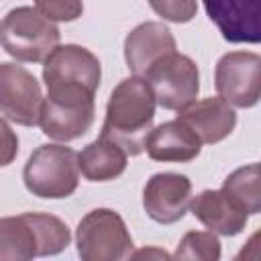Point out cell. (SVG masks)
<instances>
[{"instance_id":"6da1fadb","label":"cell","mask_w":261,"mask_h":261,"mask_svg":"<svg viewBox=\"0 0 261 261\" xmlns=\"http://www.w3.org/2000/svg\"><path fill=\"white\" fill-rule=\"evenodd\" d=\"M155 106V96L143 77H124L108 98L100 137L120 145L126 155H139L153 128Z\"/></svg>"},{"instance_id":"7a4b0ae2","label":"cell","mask_w":261,"mask_h":261,"mask_svg":"<svg viewBox=\"0 0 261 261\" xmlns=\"http://www.w3.org/2000/svg\"><path fill=\"white\" fill-rule=\"evenodd\" d=\"M24 188L47 200H61L71 196L80 184L77 153L65 145H41L24 163Z\"/></svg>"},{"instance_id":"3957f363","label":"cell","mask_w":261,"mask_h":261,"mask_svg":"<svg viewBox=\"0 0 261 261\" xmlns=\"http://www.w3.org/2000/svg\"><path fill=\"white\" fill-rule=\"evenodd\" d=\"M61 33L31 6L12 8L0 20V47L16 61L41 63L59 45Z\"/></svg>"},{"instance_id":"277c9868","label":"cell","mask_w":261,"mask_h":261,"mask_svg":"<svg viewBox=\"0 0 261 261\" xmlns=\"http://www.w3.org/2000/svg\"><path fill=\"white\" fill-rule=\"evenodd\" d=\"M82 261H120L130 257L133 239L122 216L110 208L90 210L75 228Z\"/></svg>"},{"instance_id":"5b68a950","label":"cell","mask_w":261,"mask_h":261,"mask_svg":"<svg viewBox=\"0 0 261 261\" xmlns=\"http://www.w3.org/2000/svg\"><path fill=\"white\" fill-rule=\"evenodd\" d=\"M149 84L155 102L165 110H181L198 98L200 71L194 59L171 51L159 57L143 75Z\"/></svg>"},{"instance_id":"8992f818","label":"cell","mask_w":261,"mask_h":261,"mask_svg":"<svg viewBox=\"0 0 261 261\" xmlns=\"http://www.w3.org/2000/svg\"><path fill=\"white\" fill-rule=\"evenodd\" d=\"M43 63L47 92H86L96 96L102 67L90 49L82 45H57Z\"/></svg>"},{"instance_id":"52a82bcc","label":"cell","mask_w":261,"mask_h":261,"mask_svg":"<svg viewBox=\"0 0 261 261\" xmlns=\"http://www.w3.org/2000/svg\"><path fill=\"white\" fill-rule=\"evenodd\" d=\"M94 96L86 92H47L41 106L39 126L53 141H73L84 137L94 124Z\"/></svg>"},{"instance_id":"ba28073f","label":"cell","mask_w":261,"mask_h":261,"mask_svg":"<svg viewBox=\"0 0 261 261\" xmlns=\"http://www.w3.org/2000/svg\"><path fill=\"white\" fill-rule=\"evenodd\" d=\"M55 230L45 212L0 218V261H29L51 255Z\"/></svg>"},{"instance_id":"9c48e42d","label":"cell","mask_w":261,"mask_h":261,"mask_svg":"<svg viewBox=\"0 0 261 261\" xmlns=\"http://www.w3.org/2000/svg\"><path fill=\"white\" fill-rule=\"evenodd\" d=\"M218 96L237 108H253L261 98V57L253 51H230L214 69Z\"/></svg>"},{"instance_id":"30bf717a","label":"cell","mask_w":261,"mask_h":261,"mask_svg":"<svg viewBox=\"0 0 261 261\" xmlns=\"http://www.w3.org/2000/svg\"><path fill=\"white\" fill-rule=\"evenodd\" d=\"M43 90L37 77L16 63H0V112L22 126L39 124Z\"/></svg>"},{"instance_id":"8fae6325","label":"cell","mask_w":261,"mask_h":261,"mask_svg":"<svg viewBox=\"0 0 261 261\" xmlns=\"http://www.w3.org/2000/svg\"><path fill=\"white\" fill-rule=\"evenodd\" d=\"M192 181L181 173H155L143 188V208L159 224L181 220L190 208Z\"/></svg>"},{"instance_id":"7c38bea8","label":"cell","mask_w":261,"mask_h":261,"mask_svg":"<svg viewBox=\"0 0 261 261\" xmlns=\"http://www.w3.org/2000/svg\"><path fill=\"white\" fill-rule=\"evenodd\" d=\"M208 18L228 43L261 41V0H202Z\"/></svg>"},{"instance_id":"4fadbf2b","label":"cell","mask_w":261,"mask_h":261,"mask_svg":"<svg viewBox=\"0 0 261 261\" xmlns=\"http://www.w3.org/2000/svg\"><path fill=\"white\" fill-rule=\"evenodd\" d=\"M177 120H181L204 145H214L226 139L237 126V114L230 104L220 96H210L204 100H194L186 108L177 110Z\"/></svg>"},{"instance_id":"5bb4252c","label":"cell","mask_w":261,"mask_h":261,"mask_svg":"<svg viewBox=\"0 0 261 261\" xmlns=\"http://www.w3.org/2000/svg\"><path fill=\"white\" fill-rule=\"evenodd\" d=\"M175 51V37L163 22H141L124 39V59L133 75L143 77L145 71L163 55Z\"/></svg>"},{"instance_id":"9a60e30c","label":"cell","mask_w":261,"mask_h":261,"mask_svg":"<svg viewBox=\"0 0 261 261\" xmlns=\"http://www.w3.org/2000/svg\"><path fill=\"white\" fill-rule=\"evenodd\" d=\"M143 149L153 161L188 163L200 155L202 143L181 120L175 118L151 128Z\"/></svg>"},{"instance_id":"2e32d148","label":"cell","mask_w":261,"mask_h":261,"mask_svg":"<svg viewBox=\"0 0 261 261\" xmlns=\"http://www.w3.org/2000/svg\"><path fill=\"white\" fill-rule=\"evenodd\" d=\"M192 214L214 234L234 237L247 226L249 214L241 210L222 190H204L190 200Z\"/></svg>"},{"instance_id":"e0dca14e","label":"cell","mask_w":261,"mask_h":261,"mask_svg":"<svg viewBox=\"0 0 261 261\" xmlns=\"http://www.w3.org/2000/svg\"><path fill=\"white\" fill-rule=\"evenodd\" d=\"M128 155L120 145L98 137L77 153V167L88 181H110L124 173Z\"/></svg>"},{"instance_id":"ac0fdd59","label":"cell","mask_w":261,"mask_h":261,"mask_svg":"<svg viewBox=\"0 0 261 261\" xmlns=\"http://www.w3.org/2000/svg\"><path fill=\"white\" fill-rule=\"evenodd\" d=\"M261 173L259 163H249L226 175L222 181V192L247 214L261 212Z\"/></svg>"},{"instance_id":"d6986e66","label":"cell","mask_w":261,"mask_h":261,"mask_svg":"<svg viewBox=\"0 0 261 261\" xmlns=\"http://www.w3.org/2000/svg\"><path fill=\"white\" fill-rule=\"evenodd\" d=\"M173 259H196V261H218L220 241L212 230H190L181 237Z\"/></svg>"},{"instance_id":"ffe728a7","label":"cell","mask_w":261,"mask_h":261,"mask_svg":"<svg viewBox=\"0 0 261 261\" xmlns=\"http://www.w3.org/2000/svg\"><path fill=\"white\" fill-rule=\"evenodd\" d=\"M37 12L51 22H71L77 20L84 12L82 0H33Z\"/></svg>"},{"instance_id":"44dd1931","label":"cell","mask_w":261,"mask_h":261,"mask_svg":"<svg viewBox=\"0 0 261 261\" xmlns=\"http://www.w3.org/2000/svg\"><path fill=\"white\" fill-rule=\"evenodd\" d=\"M151 8L169 22H190L198 12V0H149Z\"/></svg>"},{"instance_id":"7402d4cb","label":"cell","mask_w":261,"mask_h":261,"mask_svg":"<svg viewBox=\"0 0 261 261\" xmlns=\"http://www.w3.org/2000/svg\"><path fill=\"white\" fill-rule=\"evenodd\" d=\"M18 155V137L10 124L0 118V167L10 165Z\"/></svg>"},{"instance_id":"603a6c76","label":"cell","mask_w":261,"mask_h":261,"mask_svg":"<svg viewBox=\"0 0 261 261\" xmlns=\"http://www.w3.org/2000/svg\"><path fill=\"white\" fill-rule=\"evenodd\" d=\"M130 255L133 257H159V259H169V255L165 251H147V249L137 251V253H130Z\"/></svg>"}]
</instances>
